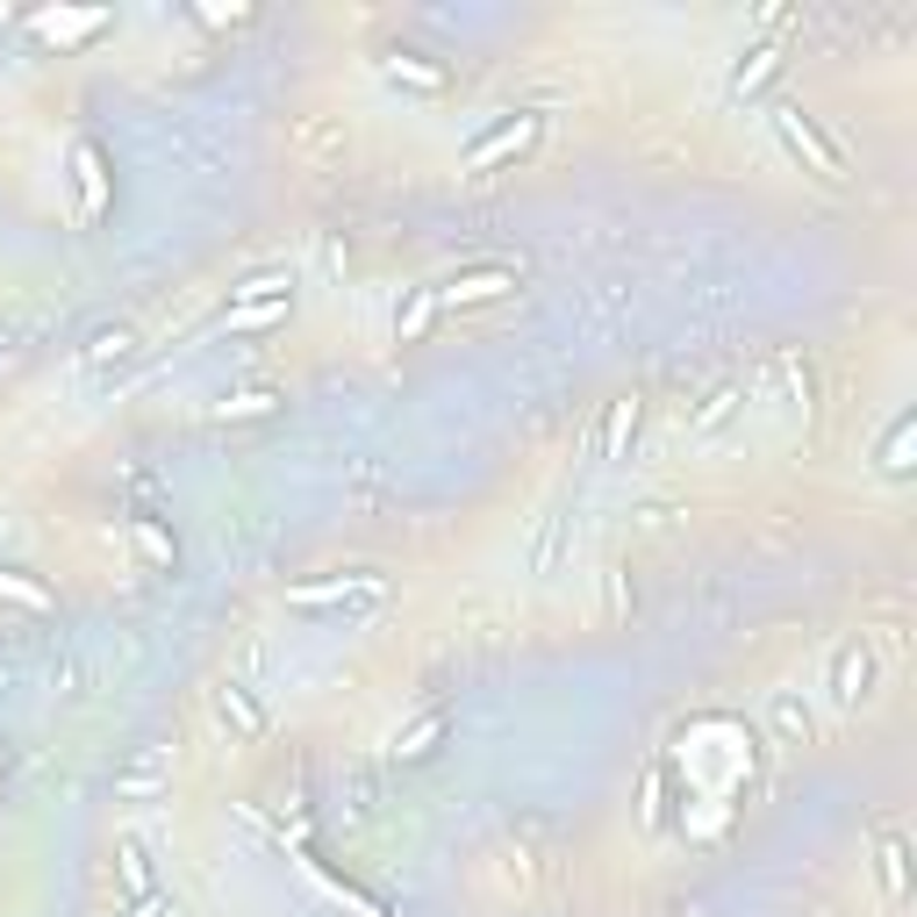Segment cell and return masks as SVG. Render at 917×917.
<instances>
[{
  "label": "cell",
  "mask_w": 917,
  "mask_h": 917,
  "mask_svg": "<svg viewBox=\"0 0 917 917\" xmlns=\"http://www.w3.org/2000/svg\"><path fill=\"white\" fill-rule=\"evenodd\" d=\"M380 595H388L380 574H344V580H301V588H287V602L295 609H365Z\"/></svg>",
  "instance_id": "1"
},
{
  "label": "cell",
  "mask_w": 917,
  "mask_h": 917,
  "mask_svg": "<svg viewBox=\"0 0 917 917\" xmlns=\"http://www.w3.org/2000/svg\"><path fill=\"white\" fill-rule=\"evenodd\" d=\"M774 130H782V144L796 151V158H803L817 179H838V173H846V158L824 144V130H817V122H810L803 109H782V115H774Z\"/></svg>",
  "instance_id": "2"
},
{
  "label": "cell",
  "mask_w": 917,
  "mask_h": 917,
  "mask_svg": "<svg viewBox=\"0 0 917 917\" xmlns=\"http://www.w3.org/2000/svg\"><path fill=\"white\" fill-rule=\"evenodd\" d=\"M538 130H545L538 115L495 122V130H487V136H481V144H473V151H466V158H458V165H466V173H487V165H502V158H524V151L538 144Z\"/></svg>",
  "instance_id": "3"
},
{
  "label": "cell",
  "mask_w": 917,
  "mask_h": 917,
  "mask_svg": "<svg viewBox=\"0 0 917 917\" xmlns=\"http://www.w3.org/2000/svg\"><path fill=\"white\" fill-rule=\"evenodd\" d=\"M867 681H875V660H867V646H861V638H846V646L832 652V696L853 710V702L867 696Z\"/></svg>",
  "instance_id": "4"
},
{
  "label": "cell",
  "mask_w": 917,
  "mask_h": 917,
  "mask_svg": "<svg viewBox=\"0 0 917 917\" xmlns=\"http://www.w3.org/2000/svg\"><path fill=\"white\" fill-rule=\"evenodd\" d=\"M516 287V272H458L452 287H437V309H473V301H502Z\"/></svg>",
  "instance_id": "5"
},
{
  "label": "cell",
  "mask_w": 917,
  "mask_h": 917,
  "mask_svg": "<svg viewBox=\"0 0 917 917\" xmlns=\"http://www.w3.org/2000/svg\"><path fill=\"white\" fill-rule=\"evenodd\" d=\"M216 710H223V724L237 731V739H266V710L251 702V688H237V681H229L223 696H216Z\"/></svg>",
  "instance_id": "6"
},
{
  "label": "cell",
  "mask_w": 917,
  "mask_h": 917,
  "mask_svg": "<svg viewBox=\"0 0 917 917\" xmlns=\"http://www.w3.org/2000/svg\"><path fill=\"white\" fill-rule=\"evenodd\" d=\"M237 309H258V301H295V272H251V280L229 287Z\"/></svg>",
  "instance_id": "7"
},
{
  "label": "cell",
  "mask_w": 917,
  "mask_h": 917,
  "mask_svg": "<svg viewBox=\"0 0 917 917\" xmlns=\"http://www.w3.org/2000/svg\"><path fill=\"white\" fill-rule=\"evenodd\" d=\"M774 72H782V43H753V51H745V65L731 72V94H753V86L774 80Z\"/></svg>",
  "instance_id": "8"
},
{
  "label": "cell",
  "mask_w": 917,
  "mask_h": 917,
  "mask_svg": "<svg viewBox=\"0 0 917 917\" xmlns=\"http://www.w3.org/2000/svg\"><path fill=\"white\" fill-rule=\"evenodd\" d=\"M910 437H917V416L904 409V416L889 423V437H882V473H889V481H904V473H910Z\"/></svg>",
  "instance_id": "9"
},
{
  "label": "cell",
  "mask_w": 917,
  "mask_h": 917,
  "mask_svg": "<svg viewBox=\"0 0 917 917\" xmlns=\"http://www.w3.org/2000/svg\"><path fill=\"white\" fill-rule=\"evenodd\" d=\"M437 739H445V710H431V717H416V724L394 739V760H423V753H437Z\"/></svg>",
  "instance_id": "10"
},
{
  "label": "cell",
  "mask_w": 917,
  "mask_h": 917,
  "mask_svg": "<svg viewBox=\"0 0 917 917\" xmlns=\"http://www.w3.org/2000/svg\"><path fill=\"white\" fill-rule=\"evenodd\" d=\"M767 724L782 731L789 745H803V739H810V702H796V696H789V688H782V696L767 702Z\"/></svg>",
  "instance_id": "11"
},
{
  "label": "cell",
  "mask_w": 917,
  "mask_h": 917,
  "mask_svg": "<svg viewBox=\"0 0 917 917\" xmlns=\"http://www.w3.org/2000/svg\"><path fill=\"white\" fill-rule=\"evenodd\" d=\"M72 165H80V187H86V216L109 208V187H101V151L94 144H72Z\"/></svg>",
  "instance_id": "12"
},
{
  "label": "cell",
  "mask_w": 917,
  "mask_h": 917,
  "mask_svg": "<svg viewBox=\"0 0 917 917\" xmlns=\"http://www.w3.org/2000/svg\"><path fill=\"white\" fill-rule=\"evenodd\" d=\"M731 409H739V388H731V380H724V388H710V394H702V402H696V416H688V431H717V423H724Z\"/></svg>",
  "instance_id": "13"
},
{
  "label": "cell",
  "mask_w": 917,
  "mask_h": 917,
  "mask_svg": "<svg viewBox=\"0 0 917 917\" xmlns=\"http://www.w3.org/2000/svg\"><path fill=\"white\" fill-rule=\"evenodd\" d=\"M380 72H388V80H402V86H416V94H437V86H445V72H437V65H416V58H388Z\"/></svg>",
  "instance_id": "14"
},
{
  "label": "cell",
  "mask_w": 917,
  "mask_h": 917,
  "mask_svg": "<svg viewBox=\"0 0 917 917\" xmlns=\"http://www.w3.org/2000/svg\"><path fill=\"white\" fill-rule=\"evenodd\" d=\"M882 889L904 904L910 896V867H904V838H882Z\"/></svg>",
  "instance_id": "15"
},
{
  "label": "cell",
  "mask_w": 917,
  "mask_h": 917,
  "mask_svg": "<svg viewBox=\"0 0 917 917\" xmlns=\"http://www.w3.org/2000/svg\"><path fill=\"white\" fill-rule=\"evenodd\" d=\"M272 409H280V394L244 388V394H229V402H223V423H229V416H272Z\"/></svg>",
  "instance_id": "16"
},
{
  "label": "cell",
  "mask_w": 917,
  "mask_h": 917,
  "mask_svg": "<svg viewBox=\"0 0 917 917\" xmlns=\"http://www.w3.org/2000/svg\"><path fill=\"white\" fill-rule=\"evenodd\" d=\"M43 37H58V43H72V37H86V29H101V8L94 14H43Z\"/></svg>",
  "instance_id": "17"
},
{
  "label": "cell",
  "mask_w": 917,
  "mask_h": 917,
  "mask_svg": "<svg viewBox=\"0 0 917 917\" xmlns=\"http://www.w3.org/2000/svg\"><path fill=\"white\" fill-rule=\"evenodd\" d=\"M431 316H437V287H423V295L409 301V316H402V344H416L423 330H431Z\"/></svg>",
  "instance_id": "18"
},
{
  "label": "cell",
  "mask_w": 917,
  "mask_h": 917,
  "mask_svg": "<svg viewBox=\"0 0 917 917\" xmlns=\"http://www.w3.org/2000/svg\"><path fill=\"white\" fill-rule=\"evenodd\" d=\"M130 351H136V338H130V330H101V338L86 344V365H109V359H130Z\"/></svg>",
  "instance_id": "19"
},
{
  "label": "cell",
  "mask_w": 917,
  "mask_h": 917,
  "mask_svg": "<svg viewBox=\"0 0 917 917\" xmlns=\"http://www.w3.org/2000/svg\"><path fill=\"white\" fill-rule=\"evenodd\" d=\"M0 602H22V609H51V595H43L37 580H14V574H0Z\"/></svg>",
  "instance_id": "20"
},
{
  "label": "cell",
  "mask_w": 917,
  "mask_h": 917,
  "mask_svg": "<svg viewBox=\"0 0 917 917\" xmlns=\"http://www.w3.org/2000/svg\"><path fill=\"white\" fill-rule=\"evenodd\" d=\"M338 144H344L338 122H309V130H301V151H309V158H323V151H338Z\"/></svg>",
  "instance_id": "21"
},
{
  "label": "cell",
  "mask_w": 917,
  "mask_h": 917,
  "mask_svg": "<svg viewBox=\"0 0 917 917\" xmlns=\"http://www.w3.org/2000/svg\"><path fill=\"white\" fill-rule=\"evenodd\" d=\"M631 423H638V402H617V416H609V458L624 452V437H631Z\"/></svg>",
  "instance_id": "22"
},
{
  "label": "cell",
  "mask_w": 917,
  "mask_h": 917,
  "mask_svg": "<svg viewBox=\"0 0 917 917\" xmlns=\"http://www.w3.org/2000/svg\"><path fill=\"white\" fill-rule=\"evenodd\" d=\"M122 875H130V889H144V896H151V875H144V846H136V838H130V846H122Z\"/></svg>",
  "instance_id": "23"
},
{
  "label": "cell",
  "mask_w": 917,
  "mask_h": 917,
  "mask_svg": "<svg viewBox=\"0 0 917 917\" xmlns=\"http://www.w3.org/2000/svg\"><path fill=\"white\" fill-rule=\"evenodd\" d=\"M130 917H158V896H144V904H136Z\"/></svg>",
  "instance_id": "24"
},
{
  "label": "cell",
  "mask_w": 917,
  "mask_h": 917,
  "mask_svg": "<svg viewBox=\"0 0 917 917\" xmlns=\"http://www.w3.org/2000/svg\"><path fill=\"white\" fill-rule=\"evenodd\" d=\"M0 767H8V760H0Z\"/></svg>",
  "instance_id": "25"
}]
</instances>
